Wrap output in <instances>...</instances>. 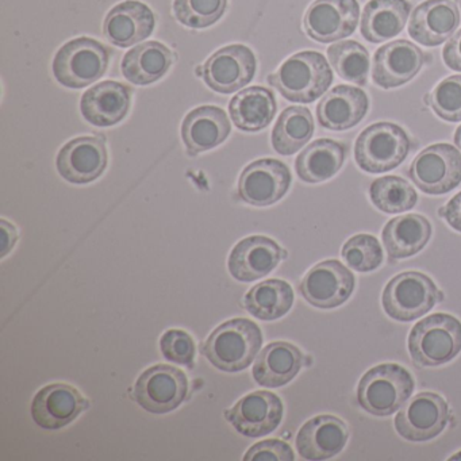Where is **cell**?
Segmentation results:
<instances>
[{
  "label": "cell",
  "instance_id": "obj_44",
  "mask_svg": "<svg viewBox=\"0 0 461 461\" xmlns=\"http://www.w3.org/2000/svg\"><path fill=\"white\" fill-rule=\"evenodd\" d=\"M455 144H456V147H457L458 149L461 150V125L458 126L457 131H456Z\"/></svg>",
  "mask_w": 461,
  "mask_h": 461
},
{
  "label": "cell",
  "instance_id": "obj_32",
  "mask_svg": "<svg viewBox=\"0 0 461 461\" xmlns=\"http://www.w3.org/2000/svg\"><path fill=\"white\" fill-rule=\"evenodd\" d=\"M293 303V287L280 279L258 283L244 298L247 312L261 321H275L285 317Z\"/></svg>",
  "mask_w": 461,
  "mask_h": 461
},
{
  "label": "cell",
  "instance_id": "obj_2",
  "mask_svg": "<svg viewBox=\"0 0 461 461\" xmlns=\"http://www.w3.org/2000/svg\"><path fill=\"white\" fill-rule=\"evenodd\" d=\"M268 83L287 101L312 104L330 88L333 72L325 56L306 50L285 60Z\"/></svg>",
  "mask_w": 461,
  "mask_h": 461
},
{
  "label": "cell",
  "instance_id": "obj_37",
  "mask_svg": "<svg viewBox=\"0 0 461 461\" xmlns=\"http://www.w3.org/2000/svg\"><path fill=\"white\" fill-rule=\"evenodd\" d=\"M342 258L353 271L371 272L382 266L383 249L371 234H357L345 242Z\"/></svg>",
  "mask_w": 461,
  "mask_h": 461
},
{
  "label": "cell",
  "instance_id": "obj_42",
  "mask_svg": "<svg viewBox=\"0 0 461 461\" xmlns=\"http://www.w3.org/2000/svg\"><path fill=\"white\" fill-rule=\"evenodd\" d=\"M439 214L447 220L450 228L461 233V193L453 196V198L447 202V206L439 212Z\"/></svg>",
  "mask_w": 461,
  "mask_h": 461
},
{
  "label": "cell",
  "instance_id": "obj_23",
  "mask_svg": "<svg viewBox=\"0 0 461 461\" xmlns=\"http://www.w3.org/2000/svg\"><path fill=\"white\" fill-rule=\"evenodd\" d=\"M131 104V90L120 82H102L83 94L80 110L91 125L109 128L128 115Z\"/></svg>",
  "mask_w": 461,
  "mask_h": 461
},
{
  "label": "cell",
  "instance_id": "obj_15",
  "mask_svg": "<svg viewBox=\"0 0 461 461\" xmlns=\"http://www.w3.org/2000/svg\"><path fill=\"white\" fill-rule=\"evenodd\" d=\"M283 402L276 393L269 391H255L240 399L230 410H226L225 418L242 436H267L276 430L283 420Z\"/></svg>",
  "mask_w": 461,
  "mask_h": 461
},
{
  "label": "cell",
  "instance_id": "obj_36",
  "mask_svg": "<svg viewBox=\"0 0 461 461\" xmlns=\"http://www.w3.org/2000/svg\"><path fill=\"white\" fill-rule=\"evenodd\" d=\"M228 0H175L176 20L191 29H204L222 18Z\"/></svg>",
  "mask_w": 461,
  "mask_h": 461
},
{
  "label": "cell",
  "instance_id": "obj_4",
  "mask_svg": "<svg viewBox=\"0 0 461 461\" xmlns=\"http://www.w3.org/2000/svg\"><path fill=\"white\" fill-rule=\"evenodd\" d=\"M409 352L420 366L449 363L461 352V322L445 312L429 315L410 331Z\"/></svg>",
  "mask_w": 461,
  "mask_h": 461
},
{
  "label": "cell",
  "instance_id": "obj_40",
  "mask_svg": "<svg viewBox=\"0 0 461 461\" xmlns=\"http://www.w3.org/2000/svg\"><path fill=\"white\" fill-rule=\"evenodd\" d=\"M245 461H293V449L287 442L280 439H266L253 445L244 456Z\"/></svg>",
  "mask_w": 461,
  "mask_h": 461
},
{
  "label": "cell",
  "instance_id": "obj_35",
  "mask_svg": "<svg viewBox=\"0 0 461 461\" xmlns=\"http://www.w3.org/2000/svg\"><path fill=\"white\" fill-rule=\"evenodd\" d=\"M331 67L341 79L353 85H366L369 72L368 50L356 41H341L328 50Z\"/></svg>",
  "mask_w": 461,
  "mask_h": 461
},
{
  "label": "cell",
  "instance_id": "obj_14",
  "mask_svg": "<svg viewBox=\"0 0 461 461\" xmlns=\"http://www.w3.org/2000/svg\"><path fill=\"white\" fill-rule=\"evenodd\" d=\"M291 180L290 169L285 163L276 158H261L242 171L239 195L252 206H271L287 194Z\"/></svg>",
  "mask_w": 461,
  "mask_h": 461
},
{
  "label": "cell",
  "instance_id": "obj_17",
  "mask_svg": "<svg viewBox=\"0 0 461 461\" xmlns=\"http://www.w3.org/2000/svg\"><path fill=\"white\" fill-rule=\"evenodd\" d=\"M425 60V53L412 42H388L375 53L372 79L384 90L399 87L417 77Z\"/></svg>",
  "mask_w": 461,
  "mask_h": 461
},
{
  "label": "cell",
  "instance_id": "obj_1",
  "mask_svg": "<svg viewBox=\"0 0 461 461\" xmlns=\"http://www.w3.org/2000/svg\"><path fill=\"white\" fill-rule=\"evenodd\" d=\"M263 345L261 329L247 318L218 326L202 344V355L221 371L239 372L252 364Z\"/></svg>",
  "mask_w": 461,
  "mask_h": 461
},
{
  "label": "cell",
  "instance_id": "obj_19",
  "mask_svg": "<svg viewBox=\"0 0 461 461\" xmlns=\"http://www.w3.org/2000/svg\"><path fill=\"white\" fill-rule=\"evenodd\" d=\"M285 252L266 236H250L240 241L229 256V272L239 282H255L271 274Z\"/></svg>",
  "mask_w": 461,
  "mask_h": 461
},
{
  "label": "cell",
  "instance_id": "obj_25",
  "mask_svg": "<svg viewBox=\"0 0 461 461\" xmlns=\"http://www.w3.org/2000/svg\"><path fill=\"white\" fill-rule=\"evenodd\" d=\"M230 131L228 114L217 106L194 109L182 123V140L193 156L214 149L228 139Z\"/></svg>",
  "mask_w": 461,
  "mask_h": 461
},
{
  "label": "cell",
  "instance_id": "obj_30",
  "mask_svg": "<svg viewBox=\"0 0 461 461\" xmlns=\"http://www.w3.org/2000/svg\"><path fill=\"white\" fill-rule=\"evenodd\" d=\"M347 148L334 140L321 139L309 144L295 161L299 179L315 185L333 177L344 166Z\"/></svg>",
  "mask_w": 461,
  "mask_h": 461
},
{
  "label": "cell",
  "instance_id": "obj_10",
  "mask_svg": "<svg viewBox=\"0 0 461 461\" xmlns=\"http://www.w3.org/2000/svg\"><path fill=\"white\" fill-rule=\"evenodd\" d=\"M393 422L399 436L407 441H429L442 433L449 422V409L438 393H420L406 401Z\"/></svg>",
  "mask_w": 461,
  "mask_h": 461
},
{
  "label": "cell",
  "instance_id": "obj_8",
  "mask_svg": "<svg viewBox=\"0 0 461 461\" xmlns=\"http://www.w3.org/2000/svg\"><path fill=\"white\" fill-rule=\"evenodd\" d=\"M409 177L429 195L449 193L461 183V153L449 144L431 145L412 160Z\"/></svg>",
  "mask_w": 461,
  "mask_h": 461
},
{
  "label": "cell",
  "instance_id": "obj_26",
  "mask_svg": "<svg viewBox=\"0 0 461 461\" xmlns=\"http://www.w3.org/2000/svg\"><path fill=\"white\" fill-rule=\"evenodd\" d=\"M303 366L298 347L285 341L271 342L256 358L253 377L263 387L276 388L290 383Z\"/></svg>",
  "mask_w": 461,
  "mask_h": 461
},
{
  "label": "cell",
  "instance_id": "obj_43",
  "mask_svg": "<svg viewBox=\"0 0 461 461\" xmlns=\"http://www.w3.org/2000/svg\"><path fill=\"white\" fill-rule=\"evenodd\" d=\"M0 234H2V250H0V258H4L12 252L13 248L17 244L18 231L13 223L7 222L6 220L0 221Z\"/></svg>",
  "mask_w": 461,
  "mask_h": 461
},
{
  "label": "cell",
  "instance_id": "obj_18",
  "mask_svg": "<svg viewBox=\"0 0 461 461\" xmlns=\"http://www.w3.org/2000/svg\"><path fill=\"white\" fill-rule=\"evenodd\" d=\"M87 399L79 390L64 383L41 388L32 403V417L47 430H58L74 422L87 407Z\"/></svg>",
  "mask_w": 461,
  "mask_h": 461
},
{
  "label": "cell",
  "instance_id": "obj_6",
  "mask_svg": "<svg viewBox=\"0 0 461 461\" xmlns=\"http://www.w3.org/2000/svg\"><path fill=\"white\" fill-rule=\"evenodd\" d=\"M410 152V139L401 126L379 122L368 126L356 140L357 166L369 174H383L401 166Z\"/></svg>",
  "mask_w": 461,
  "mask_h": 461
},
{
  "label": "cell",
  "instance_id": "obj_27",
  "mask_svg": "<svg viewBox=\"0 0 461 461\" xmlns=\"http://www.w3.org/2000/svg\"><path fill=\"white\" fill-rule=\"evenodd\" d=\"M411 12L407 0H371L364 7L361 18V36L371 42L380 44L398 36Z\"/></svg>",
  "mask_w": 461,
  "mask_h": 461
},
{
  "label": "cell",
  "instance_id": "obj_12",
  "mask_svg": "<svg viewBox=\"0 0 461 461\" xmlns=\"http://www.w3.org/2000/svg\"><path fill=\"white\" fill-rule=\"evenodd\" d=\"M302 296L318 309H334L355 291V276L341 261L326 260L312 267L299 285Z\"/></svg>",
  "mask_w": 461,
  "mask_h": 461
},
{
  "label": "cell",
  "instance_id": "obj_11",
  "mask_svg": "<svg viewBox=\"0 0 461 461\" xmlns=\"http://www.w3.org/2000/svg\"><path fill=\"white\" fill-rule=\"evenodd\" d=\"M358 18L357 0H315L304 14V31L314 41L330 44L352 36Z\"/></svg>",
  "mask_w": 461,
  "mask_h": 461
},
{
  "label": "cell",
  "instance_id": "obj_34",
  "mask_svg": "<svg viewBox=\"0 0 461 461\" xmlns=\"http://www.w3.org/2000/svg\"><path fill=\"white\" fill-rule=\"evenodd\" d=\"M369 198L380 212L399 214L417 204L414 187L399 176H384L375 180L369 187Z\"/></svg>",
  "mask_w": 461,
  "mask_h": 461
},
{
  "label": "cell",
  "instance_id": "obj_38",
  "mask_svg": "<svg viewBox=\"0 0 461 461\" xmlns=\"http://www.w3.org/2000/svg\"><path fill=\"white\" fill-rule=\"evenodd\" d=\"M436 115L447 122L461 121V75L442 80L426 98Z\"/></svg>",
  "mask_w": 461,
  "mask_h": 461
},
{
  "label": "cell",
  "instance_id": "obj_20",
  "mask_svg": "<svg viewBox=\"0 0 461 461\" xmlns=\"http://www.w3.org/2000/svg\"><path fill=\"white\" fill-rule=\"evenodd\" d=\"M460 25V12L453 0H425L415 7L409 23V34L423 47H438Z\"/></svg>",
  "mask_w": 461,
  "mask_h": 461
},
{
  "label": "cell",
  "instance_id": "obj_45",
  "mask_svg": "<svg viewBox=\"0 0 461 461\" xmlns=\"http://www.w3.org/2000/svg\"><path fill=\"white\" fill-rule=\"evenodd\" d=\"M450 460H461V452L456 453L455 456L450 457Z\"/></svg>",
  "mask_w": 461,
  "mask_h": 461
},
{
  "label": "cell",
  "instance_id": "obj_16",
  "mask_svg": "<svg viewBox=\"0 0 461 461\" xmlns=\"http://www.w3.org/2000/svg\"><path fill=\"white\" fill-rule=\"evenodd\" d=\"M106 144L99 137H79L61 148L56 160L59 174L74 185H87L102 176L107 167Z\"/></svg>",
  "mask_w": 461,
  "mask_h": 461
},
{
  "label": "cell",
  "instance_id": "obj_39",
  "mask_svg": "<svg viewBox=\"0 0 461 461\" xmlns=\"http://www.w3.org/2000/svg\"><path fill=\"white\" fill-rule=\"evenodd\" d=\"M164 357L179 366H191L195 358V342L187 331L171 329L160 339Z\"/></svg>",
  "mask_w": 461,
  "mask_h": 461
},
{
  "label": "cell",
  "instance_id": "obj_7",
  "mask_svg": "<svg viewBox=\"0 0 461 461\" xmlns=\"http://www.w3.org/2000/svg\"><path fill=\"white\" fill-rule=\"evenodd\" d=\"M439 291L436 283L420 272L409 271L393 277L383 291L385 314L401 322H411L428 314L437 302Z\"/></svg>",
  "mask_w": 461,
  "mask_h": 461
},
{
  "label": "cell",
  "instance_id": "obj_41",
  "mask_svg": "<svg viewBox=\"0 0 461 461\" xmlns=\"http://www.w3.org/2000/svg\"><path fill=\"white\" fill-rule=\"evenodd\" d=\"M445 64L453 71L461 72V29L450 37L449 41L442 50Z\"/></svg>",
  "mask_w": 461,
  "mask_h": 461
},
{
  "label": "cell",
  "instance_id": "obj_28",
  "mask_svg": "<svg viewBox=\"0 0 461 461\" xmlns=\"http://www.w3.org/2000/svg\"><path fill=\"white\" fill-rule=\"evenodd\" d=\"M276 109L274 93L260 86L240 91L229 104V114L234 125L249 133L266 129L274 121Z\"/></svg>",
  "mask_w": 461,
  "mask_h": 461
},
{
  "label": "cell",
  "instance_id": "obj_22",
  "mask_svg": "<svg viewBox=\"0 0 461 461\" xmlns=\"http://www.w3.org/2000/svg\"><path fill=\"white\" fill-rule=\"evenodd\" d=\"M155 26V14L147 5L126 0L110 10L104 18V33L110 44L129 48L152 36Z\"/></svg>",
  "mask_w": 461,
  "mask_h": 461
},
{
  "label": "cell",
  "instance_id": "obj_33",
  "mask_svg": "<svg viewBox=\"0 0 461 461\" xmlns=\"http://www.w3.org/2000/svg\"><path fill=\"white\" fill-rule=\"evenodd\" d=\"M314 134V120L309 109L287 107L272 131V147L279 155L291 156L301 150Z\"/></svg>",
  "mask_w": 461,
  "mask_h": 461
},
{
  "label": "cell",
  "instance_id": "obj_9",
  "mask_svg": "<svg viewBox=\"0 0 461 461\" xmlns=\"http://www.w3.org/2000/svg\"><path fill=\"white\" fill-rule=\"evenodd\" d=\"M188 380L185 372L167 364L150 366L142 372L134 385L137 403L153 414L174 411L185 402Z\"/></svg>",
  "mask_w": 461,
  "mask_h": 461
},
{
  "label": "cell",
  "instance_id": "obj_31",
  "mask_svg": "<svg viewBox=\"0 0 461 461\" xmlns=\"http://www.w3.org/2000/svg\"><path fill=\"white\" fill-rule=\"evenodd\" d=\"M174 56L158 41H148L129 50L121 69L123 77L136 86H148L160 80L171 68Z\"/></svg>",
  "mask_w": 461,
  "mask_h": 461
},
{
  "label": "cell",
  "instance_id": "obj_5",
  "mask_svg": "<svg viewBox=\"0 0 461 461\" xmlns=\"http://www.w3.org/2000/svg\"><path fill=\"white\" fill-rule=\"evenodd\" d=\"M110 64V50L88 37L72 40L53 59L55 79L64 87L85 88L101 79Z\"/></svg>",
  "mask_w": 461,
  "mask_h": 461
},
{
  "label": "cell",
  "instance_id": "obj_13",
  "mask_svg": "<svg viewBox=\"0 0 461 461\" xmlns=\"http://www.w3.org/2000/svg\"><path fill=\"white\" fill-rule=\"evenodd\" d=\"M255 74V53L241 44L222 48L203 67L204 83L215 93L225 95L249 85Z\"/></svg>",
  "mask_w": 461,
  "mask_h": 461
},
{
  "label": "cell",
  "instance_id": "obj_3",
  "mask_svg": "<svg viewBox=\"0 0 461 461\" xmlns=\"http://www.w3.org/2000/svg\"><path fill=\"white\" fill-rule=\"evenodd\" d=\"M414 385L411 374L404 366L380 364L361 377L357 387L358 404L369 414L388 417L409 401Z\"/></svg>",
  "mask_w": 461,
  "mask_h": 461
},
{
  "label": "cell",
  "instance_id": "obj_21",
  "mask_svg": "<svg viewBox=\"0 0 461 461\" xmlns=\"http://www.w3.org/2000/svg\"><path fill=\"white\" fill-rule=\"evenodd\" d=\"M348 438L349 430L344 420L334 415H318L302 426L295 444L304 460H328L342 452Z\"/></svg>",
  "mask_w": 461,
  "mask_h": 461
},
{
  "label": "cell",
  "instance_id": "obj_29",
  "mask_svg": "<svg viewBox=\"0 0 461 461\" xmlns=\"http://www.w3.org/2000/svg\"><path fill=\"white\" fill-rule=\"evenodd\" d=\"M431 237V225L423 215L393 218L383 229L382 239L391 260L411 258L423 249Z\"/></svg>",
  "mask_w": 461,
  "mask_h": 461
},
{
  "label": "cell",
  "instance_id": "obj_24",
  "mask_svg": "<svg viewBox=\"0 0 461 461\" xmlns=\"http://www.w3.org/2000/svg\"><path fill=\"white\" fill-rule=\"evenodd\" d=\"M368 106V96L360 88L337 86L318 104V122L329 131H348L364 120Z\"/></svg>",
  "mask_w": 461,
  "mask_h": 461
}]
</instances>
